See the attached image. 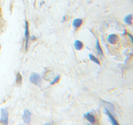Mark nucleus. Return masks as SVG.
I'll return each mask as SVG.
<instances>
[{
  "instance_id": "f257e3e1",
  "label": "nucleus",
  "mask_w": 133,
  "mask_h": 125,
  "mask_svg": "<svg viewBox=\"0 0 133 125\" xmlns=\"http://www.w3.org/2000/svg\"><path fill=\"white\" fill-rule=\"evenodd\" d=\"M30 80L31 83L34 85L40 86L42 84V78L37 73H34L30 76Z\"/></svg>"
},
{
  "instance_id": "f03ea898",
  "label": "nucleus",
  "mask_w": 133,
  "mask_h": 125,
  "mask_svg": "<svg viewBox=\"0 0 133 125\" xmlns=\"http://www.w3.org/2000/svg\"><path fill=\"white\" fill-rule=\"evenodd\" d=\"M24 36H25V49H27L29 44V41L30 38V32L29 30V24L28 22L25 21V32H24Z\"/></svg>"
},
{
  "instance_id": "7ed1b4c3",
  "label": "nucleus",
  "mask_w": 133,
  "mask_h": 125,
  "mask_svg": "<svg viewBox=\"0 0 133 125\" xmlns=\"http://www.w3.org/2000/svg\"><path fill=\"white\" fill-rule=\"evenodd\" d=\"M1 121L5 125L8 123V112L5 109H1Z\"/></svg>"
},
{
  "instance_id": "20e7f679",
  "label": "nucleus",
  "mask_w": 133,
  "mask_h": 125,
  "mask_svg": "<svg viewBox=\"0 0 133 125\" xmlns=\"http://www.w3.org/2000/svg\"><path fill=\"white\" fill-rule=\"evenodd\" d=\"M23 118L25 123L27 124H30L31 118H30V113L29 110H24V114L23 116Z\"/></svg>"
},
{
  "instance_id": "39448f33",
  "label": "nucleus",
  "mask_w": 133,
  "mask_h": 125,
  "mask_svg": "<svg viewBox=\"0 0 133 125\" xmlns=\"http://www.w3.org/2000/svg\"><path fill=\"white\" fill-rule=\"evenodd\" d=\"M108 41L109 43L112 45L116 44L118 41V36L115 34H111L109 35L108 38Z\"/></svg>"
},
{
  "instance_id": "423d86ee",
  "label": "nucleus",
  "mask_w": 133,
  "mask_h": 125,
  "mask_svg": "<svg viewBox=\"0 0 133 125\" xmlns=\"http://www.w3.org/2000/svg\"><path fill=\"white\" fill-rule=\"evenodd\" d=\"M84 117L85 119L91 124H94L96 122V119L95 117L89 112L85 114L84 115Z\"/></svg>"
},
{
  "instance_id": "0eeeda50",
  "label": "nucleus",
  "mask_w": 133,
  "mask_h": 125,
  "mask_svg": "<svg viewBox=\"0 0 133 125\" xmlns=\"http://www.w3.org/2000/svg\"><path fill=\"white\" fill-rule=\"evenodd\" d=\"M105 111H106V113L108 115V117H109V119L110 120V121H111V122L112 125H119V124H118V123L117 122V121H116V120L115 119V118H114V117L113 116V115L110 113L109 110H108L106 108H105Z\"/></svg>"
},
{
  "instance_id": "6e6552de",
  "label": "nucleus",
  "mask_w": 133,
  "mask_h": 125,
  "mask_svg": "<svg viewBox=\"0 0 133 125\" xmlns=\"http://www.w3.org/2000/svg\"><path fill=\"white\" fill-rule=\"evenodd\" d=\"M83 21L80 18H76L73 22V27L75 29H77L82 25Z\"/></svg>"
},
{
  "instance_id": "1a4fd4ad",
  "label": "nucleus",
  "mask_w": 133,
  "mask_h": 125,
  "mask_svg": "<svg viewBox=\"0 0 133 125\" xmlns=\"http://www.w3.org/2000/svg\"><path fill=\"white\" fill-rule=\"evenodd\" d=\"M74 47L77 50H80L83 48V44L79 40L76 41L74 42Z\"/></svg>"
},
{
  "instance_id": "9d476101",
  "label": "nucleus",
  "mask_w": 133,
  "mask_h": 125,
  "mask_svg": "<svg viewBox=\"0 0 133 125\" xmlns=\"http://www.w3.org/2000/svg\"><path fill=\"white\" fill-rule=\"evenodd\" d=\"M96 48L98 54H99L100 55L103 56V51H102V48H101V47H100L99 40L98 39H97L96 42Z\"/></svg>"
},
{
  "instance_id": "9b49d317",
  "label": "nucleus",
  "mask_w": 133,
  "mask_h": 125,
  "mask_svg": "<svg viewBox=\"0 0 133 125\" xmlns=\"http://www.w3.org/2000/svg\"><path fill=\"white\" fill-rule=\"evenodd\" d=\"M132 18H133V16L132 14H130L127 15L126 17L124 18V21L126 24L131 25L132 23Z\"/></svg>"
},
{
  "instance_id": "f8f14e48",
  "label": "nucleus",
  "mask_w": 133,
  "mask_h": 125,
  "mask_svg": "<svg viewBox=\"0 0 133 125\" xmlns=\"http://www.w3.org/2000/svg\"><path fill=\"white\" fill-rule=\"evenodd\" d=\"M89 56L90 60H91V61H93L94 62H95V63H96L98 65H100V61L98 60L97 59L95 56H94L92 54H89Z\"/></svg>"
},
{
  "instance_id": "ddd939ff",
  "label": "nucleus",
  "mask_w": 133,
  "mask_h": 125,
  "mask_svg": "<svg viewBox=\"0 0 133 125\" xmlns=\"http://www.w3.org/2000/svg\"><path fill=\"white\" fill-rule=\"evenodd\" d=\"M17 83L18 84H21L22 82V75L20 73H18L17 75Z\"/></svg>"
},
{
  "instance_id": "4468645a",
  "label": "nucleus",
  "mask_w": 133,
  "mask_h": 125,
  "mask_svg": "<svg viewBox=\"0 0 133 125\" xmlns=\"http://www.w3.org/2000/svg\"><path fill=\"white\" fill-rule=\"evenodd\" d=\"M60 77H61V75H60L57 76L54 79V80L51 82L50 84H51V85H54V84H55L57 83V82L59 81V79H60Z\"/></svg>"
},
{
  "instance_id": "2eb2a0df",
  "label": "nucleus",
  "mask_w": 133,
  "mask_h": 125,
  "mask_svg": "<svg viewBox=\"0 0 133 125\" xmlns=\"http://www.w3.org/2000/svg\"><path fill=\"white\" fill-rule=\"evenodd\" d=\"M127 34H128V36L131 38V41H132V42H133V36H132V35H131L130 34H128V33Z\"/></svg>"
},
{
  "instance_id": "dca6fc26",
  "label": "nucleus",
  "mask_w": 133,
  "mask_h": 125,
  "mask_svg": "<svg viewBox=\"0 0 133 125\" xmlns=\"http://www.w3.org/2000/svg\"><path fill=\"white\" fill-rule=\"evenodd\" d=\"M66 20V17L65 16H64L63 18V21H65Z\"/></svg>"
}]
</instances>
